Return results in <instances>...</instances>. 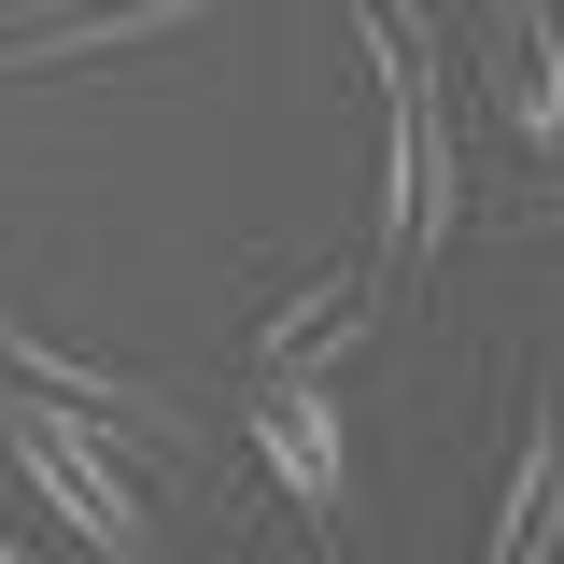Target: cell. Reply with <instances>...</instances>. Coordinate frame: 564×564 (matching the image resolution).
<instances>
[{
    "mask_svg": "<svg viewBox=\"0 0 564 564\" xmlns=\"http://www.w3.org/2000/svg\"><path fill=\"white\" fill-rule=\"evenodd\" d=\"M0 367H14L29 395H57V410H85V423H170V395H141L128 367H85V352L29 339V325H0ZM170 437H184V423H170Z\"/></svg>",
    "mask_w": 564,
    "mask_h": 564,
    "instance_id": "cell-7",
    "label": "cell"
},
{
    "mask_svg": "<svg viewBox=\"0 0 564 564\" xmlns=\"http://www.w3.org/2000/svg\"><path fill=\"white\" fill-rule=\"evenodd\" d=\"M551 551H564V367L536 395V423H522V466H508V508H494L480 564H551Z\"/></svg>",
    "mask_w": 564,
    "mask_h": 564,
    "instance_id": "cell-5",
    "label": "cell"
},
{
    "mask_svg": "<svg viewBox=\"0 0 564 564\" xmlns=\"http://www.w3.org/2000/svg\"><path fill=\"white\" fill-rule=\"evenodd\" d=\"M536 240H564V198H536Z\"/></svg>",
    "mask_w": 564,
    "mask_h": 564,
    "instance_id": "cell-8",
    "label": "cell"
},
{
    "mask_svg": "<svg viewBox=\"0 0 564 564\" xmlns=\"http://www.w3.org/2000/svg\"><path fill=\"white\" fill-rule=\"evenodd\" d=\"M367 311H381V269H311L269 325H254V367H269V381H325V367L367 339Z\"/></svg>",
    "mask_w": 564,
    "mask_h": 564,
    "instance_id": "cell-4",
    "label": "cell"
},
{
    "mask_svg": "<svg viewBox=\"0 0 564 564\" xmlns=\"http://www.w3.org/2000/svg\"><path fill=\"white\" fill-rule=\"evenodd\" d=\"M352 29H367V57H381V254H437L452 212H466V155H452L437 43H423V14H395V0H367Z\"/></svg>",
    "mask_w": 564,
    "mask_h": 564,
    "instance_id": "cell-1",
    "label": "cell"
},
{
    "mask_svg": "<svg viewBox=\"0 0 564 564\" xmlns=\"http://www.w3.org/2000/svg\"><path fill=\"white\" fill-rule=\"evenodd\" d=\"M0 564H29V551H14V536H0Z\"/></svg>",
    "mask_w": 564,
    "mask_h": 564,
    "instance_id": "cell-9",
    "label": "cell"
},
{
    "mask_svg": "<svg viewBox=\"0 0 564 564\" xmlns=\"http://www.w3.org/2000/svg\"><path fill=\"white\" fill-rule=\"evenodd\" d=\"M0 437H14L29 494H43V508H57V522H70L99 564H141V494H128L113 437H99L85 410H57V395H0Z\"/></svg>",
    "mask_w": 564,
    "mask_h": 564,
    "instance_id": "cell-2",
    "label": "cell"
},
{
    "mask_svg": "<svg viewBox=\"0 0 564 564\" xmlns=\"http://www.w3.org/2000/svg\"><path fill=\"white\" fill-rule=\"evenodd\" d=\"M480 85H494V128L564 170V14L551 0H480Z\"/></svg>",
    "mask_w": 564,
    "mask_h": 564,
    "instance_id": "cell-3",
    "label": "cell"
},
{
    "mask_svg": "<svg viewBox=\"0 0 564 564\" xmlns=\"http://www.w3.org/2000/svg\"><path fill=\"white\" fill-rule=\"evenodd\" d=\"M254 466H269L296 508H339V410H325V381H269L254 395Z\"/></svg>",
    "mask_w": 564,
    "mask_h": 564,
    "instance_id": "cell-6",
    "label": "cell"
}]
</instances>
